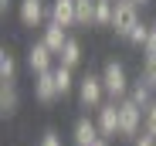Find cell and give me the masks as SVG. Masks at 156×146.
Returning <instances> with one entry per match:
<instances>
[{
    "label": "cell",
    "mask_w": 156,
    "mask_h": 146,
    "mask_svg": "<svg viewBox=\"0 0 156 146\" xmlns=\"http://www.w3.org/2000/svg\"><path fill=\"white\" fill-rule=\"evenodd\" d=\"M24 65H27V71L37 78V75H44V71H55L58 58L51 55V48H48L44 41H34V44L27 48V55H24Z\"/></svg>",
    "instance_id": "5b68a950"
},
{
    "label": "cell",
    "mask_w": 156,
    "mask_h": 146,
    "mask_svg": "<svg viewBox=\"0 0 156 146\" xmlns=\"http://www.w3.org/2000/svg\"><path fill=\"white\" fill-rule=\"evenodd\" d=\"M98 75H102V85H105V95H109L112 102H122L126 95H129V88H133V78H129L126 65H122V61H115V58L102 65V71H98Z\"/></svg>",
    "instance_id": "6da1fadb"
},
{
    "label": "cell",
    "mask_w": 156,
    "mask_h": 146,
    "mask_svg": "<svg viewBox=\"0 0 156 146\" xmlns=\"http://www.w3.org/2000/svg\"><path fill=\"white\" fill-rule=\"evenodd\" d=\"M58 99H61V92H58V82H55V71L37 75V78H34V102L44 105V109H51Z\"/></svg>",
    "instance_id": "ba28073f"
},
{
    "label": "cell",
    "mask_w": 156,
    "mask_h": 146,
    "mask_svg": "<svg viewBox=\"0 0 156 146\" xmlns=\"http://www.w3.org/2000/svg\"><path fill=\"white\" fill-rule=\"evenodd\" d=\"M143 55H156V31L146 37V44H143Z\"/></svg>",
    "instance_id": "603a6c76"
},
{
    "label": "cell",
    "mask_w": 156,
    "mask_h": 146,
    "mask_svg": "<svg viewBox=\"0 0 156 146\" xmlns=\"http://www.w3.org/2000/svg\"><path fill=\"white\" fill-rule=\"evenodd\" d=\"M98 139H102V133H98V126H95V119L78 116L75 126H71V146H95Z\"/></svg>",
    "instance_id": "9c48e42d"
},
{
    "label": "cell",
    "mask_w": 156,
    "mask_h": 146,
    "mask_svg": "<svg viewBox=\"0 0 156 146\" xmlns=\"http://www.w3.org/2000/svg\"><path fill=\"white\" fill-rule=\"evenodd\" d=\"M149 34H153V24H146V20H139V24H136V27H133V31H129V37H126V41H129V44H133V48H143Z\"/></svg>",
    "instance_id": "d6986e66"
},
{
    "label": "cell",
    "mask_w": 156,
    "mask_h": 146,
    "mask_svg": "<svg viewBox=\"0 0 156 146\" xmlns=\"http://www.w3.org/2000/svg\"><path fill=\"white\" fill-rule=\"evenodd\" d=\"M17 71H20V61L10 48L0 51V82H17Z\"/></svg>",
    "instance_id": "9a60e30c"
},
{
    "label": "cell",
    "mask_w": 156,
    "mask_h": 146,
    "mask_svg": "<svg viewBox=\"0 0 156 146\" xmlns=\"http://www.w3.org/2000/svg\"><path fill=\"white\" fill-rule=\"evenodd\" d=\"M133 146H156V139H149V136L143 133V136H136V139H133Z\"/></svg>",
    "instance_id": "cb8c5ba5"
},
{
    "label": "cell",
    "mask_w": 156,
    "mask_h": 146,
    "mask_svg": "<svg viewBox=\"0 0 156 146\" xmlns=\"http://www.w3.org/2000/svg\"><path fill=\"white\" fill-rule=\"evenodd\" d=\"M17 109H20V88H17V82H0V116L14 119Z\"/></svg>",
    "instance_id": "8fae6325"
},
{
    "label": "cell",
    "mask_w": 156,
    "mask_h": 146,
    "mask_svg": "<svg viewBox=\"0 0 156 146\" xmlns=\"http://www.w3.org/2000/svg\"><path fill=\"white\" fill-rule=\"evenodd\" d=\"M75 95H78V105H82V109H92V112L109 99V95H105V85H102V75H95V71H88V75L78 78Z\"/></svg>",
    "instance_id": "7a4b0ae2"
},
{
    "label": "cell",
    "mask_w": 156,
    "mask_h": 146,
    "mask_svg": "<svg viewBox=\"0 0 156 146\" xmlns=\"http://www.w3.org/2000/svg\"><path fill=\"white\" fill-rule=\"evenodd\" d=\"M95 126H98V133H102V139H112V136H119V102H112V99H105L98 109H95Z\"/></svg>",
    "instance_id": "52a82bcc"
},
{
    "label": "cell",
    "mask_w": 156,
    "mask_h": 146,
    "mask_svg": "<svg viewBox=\"0 0 156 146\" xmlns=\"http://www.w3.org/2000/svg\"><path fill=\"white\" fill-rule=\"evenodd\" d=\"M139 78L149 82L156 88V55H143V68H139Z\"/></svg>",
    "instance_id": "ffe728a7"
},
{
    "label": "cell",
    "mask_w": 156,
    "mask_h": 146,
    "mask_svg": "<svg viewBox=\"0 0 156 146\" xmlns=\"http://www.w3.org/2000/svg\"><path fill=\"white\" fill-rule=\"evenodd\" d=\"M51 20L61 27H75V0H51Z\"/></svg>",
    "instance_id": "4fadbf2b"
},
{
    "label": "cell",
    "mask_w": 156,
    "mask_h": 146,
    "mask_svg": "<svg viewBox=\"0 0 156 146\" xmlns=\"http://www.w3.org/2000/svg\"><path fill=\"white\" fill-rule=\"evenodd\" d=\"M75 27H95V0H75Z\"/></svg>",
    "instance_id": "2e32d148"
},
{
    "label": "cell",
    "mask_w": 156,
    "mask_h": 146,
    "mask_svg": "<svg viewBox=\"0 0 156 146\" xmlns=\"http://www.w3.org/2000/svg\"><path fill=\"white\" fill-rule=\"evenodd\" d=\"M95 146H112V139H98V143H95Z\"/></svg>",
    "instance_id": "4316f807"
},
{
    "label": "cell",
    "mask_w": 156,
    "mask_h": 146,
    "mask_svg": "<svg viewBox=\"0 0 156 146\" xmlns=\"http://www.w3.org/2000/svg\"><path fill=\"white\" fill-rule=\"evenodd\" d=\"M115 0H95V27H112Z\"/></svg>",
    "instance_id": "ac0fdd59"
},
{
    "label": "cell",
    "mask_w": 156,
    "mask_h": 146,
    "mask_svg": "<svg viewBox=\"0 0 156 146\" xmlns=\"http://www.w3.org/2000/svg\"><path fill=\"white\" fill-rule=\"evenodd\" d=\"M126 99H133L139 109H149V105L156 102V88H153L149 82H143V78H133V88H129Z\"/></svg>",
    "instance_id": "7c38bea8"
},
{
    "label": "cell",
    "mask_w": 156,
    "mask_h": 146,
    "mask_svg": "<svg viewBox=\"0 0 156 146\" xmlns=\"http://www.w3.org/2000/svg\"><path fill=\"white\" fill-rule=\"evenodd\" d=\"M143 116H146V109H139L133 99H122L119 102V139L133 143L136 136H143Z\"/></svg>",
    "instance_id": "3957f363"
},
{
    "label": "cell",
    "mask_w": 156,
    "mask_h": 146,
    "mask_svg": "<svg viewBox=\"0 0 156 146\" xmlns=\"http://www.w3.org/2000/svg\"><path fill=\"white\" fill-rule=\"evenodd\" d=\"M143 133L149 136V139H156V102L146 109V116H143Z\"/></svg>",
    "instance_id": "44dd1931"
},
{
    "label": "cell",
    "mask_w": 156,
    "mask_h": 146,
    "mask_svg": "<svg viewBox=\"0 0 156 146\" xmlns=\"http://www.w3.org/2000/svg\"><path fill=\"white\" fill-rule=\"evenodd\" d=\"M10 7H14V0H0V14H7Z\"/></svg>",
    "instance_id": "d4e9b609"
},
{
    "label": "cell",
    "mask_w": 156,
    "mask_h": 146,
    "mask_svg": "<svg viewBox=\"0 0 156 146\" xmlns=\"http://www.w3.org/2000/svg\"><path fill=\"white\" fill-rule=\"evenodd\" d=\"M133 4H136V7H146V4H153V0H133Z\"/></svg>",
    "instance_id": "484cf974"
},
{
    "label": "cell",
    "mask_w": 156,
    "mask_h": 146,
    "mask_svg": "<svg viewBox=\"0 0 156 146\" xmlns=\"http://www.w3.org/2000/svg\"><path fill=\"white\" fill-rule=\"evenodd\" d=\"M55 82H58V92H61V99L65 95H71L78 88V78H75V71L65 68V65H55Z\"/></svg>",
    "instance_id": "e0dca14e"
},
{
    "label": "cell",
    "mask_w": 156,
    "mask_h": 146,
    "mask_svg": "<svg viewBox=\"0 0 156 146\" xmlns=\"http://www.w3.org/2000/svg\"><path fill=\"white\" fill-rule=\"evenodd\" d=\"M82 58H85V51H82V41L78 37H68V44L61 48V55H58V65H65V68H78L82 65Z\"/></svg>",
    "instance_id": "5bb4252c"
},
{
    "label": "cell",
    "mask_w": 156,
    "mask_h": 146,
    "mask_svg": "<svg viewBox=\"0 0 156 146\" xmlns=\"http://www.w3.org/2000/svg\"><path fill=\"white\" fill-rule=\"evenodd\" d=\"M20 27H44L51 20V0H17Z\"/></svg>",
    "instance_id": "277c9868"
},
{
    "label": "cell",
    "mask_w": 156,
    "mask_h": 146,
    "mask_svg": "<svg viewBox=\"0 0 156 146\" xmlns=\"http://www.w3.org/2000/svg\"><path fill=\"white\" fill-rule=\"evenodd\" d=\"M143 17H139V7L133 4V0H115V14H112V31L126 41L129 37V31L136 27Z\"/></svg>",
    "instance_id": "8992f818"
},
{
    "label": "cell",
    "mask_w": 156,
    "mask_h": 146,
    "mask_svg": "<svg viewBox=\"0 0 156 146\" xmlns=\"http://www.w3.org/2000/svg\"><path fill=\"white\" fill-rule=\"evenodd\" d=\"M149 24H153V31H156V17H153V20H149Z\"/></svg>",
    "instance_id": "83f0119b"
},
{
    "label": "cell",
    "mask_w": 156,
    "mask_h": 146,
    "mask_svg": "<svg viewBox=\"0 0 156 146\" xmlns=\"http://www.w3.org/2000/svg\"><path fill=\"white\" fill-rule=\"evenodd\" d=\"M68 37H71V34H68V27H61V24H55V20H48L44 27H41V41L51 48V55H55V58L61 55V48L68 44Z\"/></svg>",
    "instance_id": "30bf717a"
},
{
    "label": "cell",
    "mask_w": 156,
    "mask_h": 146,
    "mask_svg": "<svg viewBox=\"0 0 156 146\" xmlns=\"http://www.w3.org/2000/svg\"><path fill=\"white\" fill-rule=\"evenodd\" d=\"M37 146H61L58 129H44V133H41V139H37Z\"/></svg>",
    "instance_id": "7402d4cb"
}]
</instances>
